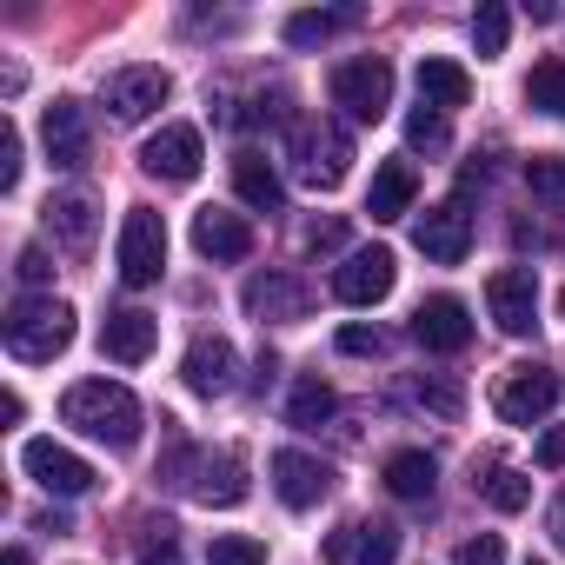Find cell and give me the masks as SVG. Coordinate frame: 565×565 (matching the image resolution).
<instances>
[{
  "instance_id": "6da1fadb",
  "label": "cell",
  "mask_w": 565,
  "mask_h": 565,
  "mask_svg": "<svg viewBox=\"0 0 565 565\" xmlns=\"http://www.w3.org/2000/svg\"><path fill=\"white\" fill-rule=\"evenodd\" d=\"M61 419H67L74 433H87V439L114 446V452L140 446V399H134L120 380H81V386H67Z\"/></svg>"
},
{
  "instance_id": "7a4b0ae2",
  "label": "cell",
  "mask_w": 565,
  "mask_h": 565,
  "mask_svg": "<svg viewBox=\"0 0 565 565\" xmlns=\"http://www.w3.org/2000/svg\"><path fill=\"white\" fill-rule=\"evenodd\" d=\"M67 347H74V307H67V300L34 294V300H14V307H8V353H14V360L54 366Z\"/></svg>"
},
{
  "instance_id": "3957f363",
  "label": "cell",
  "mask_w": 565,
  "mask_h": 565,
  "mask_svg": "<svg viewBox=\"0 0 565 565\" xmlns=\"http://www.w3.org/2000/svg\"><path fill=\"white\" fill-rule=\"evenodd\" d=\"M294 167H300L307 186L333 193V186L353 173V134L333 127V120H300V127H294Z\"/></svg>"
},
{
  "instance_id": "277c9868",
  "label": "cell",
  "mask_w": 565,
  "mask_h": 565,
  "mask_svg": "<svg viewBox=\"0 0 565 565\" xmlns=\"http://www.w3.org/2000/svg\"><path fill=\"white\" fill-rule=\"evenodd\" d=\"M333 107L347 114V120H360V127H373V120H386V107H393V67L386 61H340L333 67Z\"/></svg>"
},
{
  "instance_id": "5b68a950",
  "label": "cell",
  "mask_w": 565,
  "mask_h": 565,
  "mask_svg": "<svg viewBox=\"0 0 565 565\" xmlns=\"http://www.w3.org/2000/svg\"><path fill=\"white\" fill-rule=\"evenodd\" d=\"M558 393H565V380H558L552 366L525 360V366H512V373L499 380L492 406H499V419H505V426H539V419L558 406Z\"/></svg>"
},
{
  "instance_id": "8992f818",
  "label": "cell",
  "mask_w": 565,
  "mask_h": 565,
  "mask_svg": "<svg viewBox=\"0 0 565 565\" xmlns=\"http://www.w3.org/2000/svg\"><path fill=\"white\" fill-rule=\"evenodd\" d=\"M120 279L127 287H153L160 279V266H167V220L153 213V206H127V220H120Z\"/></svg>"
},
{
  "instance_id": "52a82bcc",
  "label": "cell",
  "mask_w": 565,
  "mask_h": 565,
  "mask_svg": "<svg viewBox=\"0 0 565 565\" xmlns=\"http://www.w3.org/2000/svg\"><path fill=\"white\" fill-rule=\"evenodd\" d=\"M393 279H399V266H393L386 246H353V253L333 266V300H340V307H380V300L393 294Z\"/></svg>"
},
{
  "instance_id": "ba28073f",
  "label": "cell",
  "mask_w": 565,
  "mask_h": 565,
  "mask_svg": "<svg viewBox=\"0 0 565 565\" xmlns=\"http://www.w3.org/2000/svg\"><path fill=\"white\" fill-rule=\"evenodd\" d=\"M200 160H206V147H200V134L193 127H160L147 147H140V173L147 180H160V186H186V180H200Z\"/></svg>"
},
{
  "instance_id": "9c48e42d",
  "label": "cell",
  "mask_w": 565,
  "mask_h": 565,
  "mask_svg": "<svg viewBox=\"0 0 565 565\" xmlns=\"http://www.w3.org/2000/svg\"><path fill=\"white\" fill-rule=\"evenodd\" d=\"M413 246H419L433 266H459L466 246H472V213H466V200H439V206H426V213L413 220Z\"/></svg>"
},
{
  "instance_id": "30bf717a",
  "label": "cell",
  "mask_w": 565,
  "mask_h": 565,
  "mask_svg": "<svg viewBox=\"0 0 565 565\" xmlns=\"http://www.w3.org/2000/svg\"><path fill=\"white\" fill-rule=\"evenodd\" d=\"M486 307H492V327H499V333L525 340V333L539 327V279H532L525 266L492 273V279H486Z\"/></svg>"
},
{
  "instance_id": "8fae6325",
  "label": "cell",
  "mask_w": 565,
  "mask_h": 565,
  "mask_svg": "<svg viewBox=\"0 0 565 565\" xmlns=\"http://www.w3.org/2000/svg\"><path fill=\"white\" fill-rule=\"evenodd\" d=\"M21 466H28L54 499H81V492H94V466H87L81 452H67L61 439H28V446H21Z\"/></svg>"
},
{
  "instance_id": "7c38bea8",
  "label": "cell",
  "mask_w": 565,
  "mask_h": 565,
  "mask_svg": "<svg viewBox=\"0 0 565 565\" xmlns=\"http://www.w3.org/2000/svg\"><path fill=\"white\" fill-rule=\"evenodd\" d=\"M273 492H279V505H294V512H313L327 492H333V466L327 459H313V452H273Z\"/></svg>"
},
{
  "instance_id": "4fadbf2b",
  "label": "cell",
  "mask_w": 565,
  "mask_h": 565,
  "mask_svg": "<svg viewBox=\"0 0 565 565\" xmlns=\"http://www.w3.org/2000/svg\"><path fill=\"white\" fill-rule=\"evenodd\" d=\"M41 140H47V160L61 173H81L94 160V127H87V107L81 100H54L47 120H41Z\"/></svg>"
},
{
  "instance_id": "5bb4252c",
  "label": "cell",
  "mask_w": 565,
  "mask_h": 565,
  "mask_svg": "<svg viewBox=\"0 0 565 565\" xmlns=\"http://www.w3.org/2000/svg\"><path fill=\"white\" fill-rule=\"evenodd\" d=\"M399 558V525L386 519H353L327 532V565H393Z\"/></svg>"
},
{
  "instance_id": "9a60e30c",
  "label": "cell",
  "mask_w": 565,
  "mask_h": 565,
  "mask_svg": "<svg viewBox=\"0 0 565 565\" xmlns=\"http://www.w3.org/2000/svg\"><path fill=\"white\" fill-rule=\"evenodd\" d=\"M173 100V74L167 67H120L114 81H107V107H114V120H147L153 107H167Z\"/></svg>"
},
{
  "instance_id": "2e32d148",
  "label": "cell",
  "mask_w": 565,
  "mask_h": 565,
  "mask_svg": "<svg viewBox=\"0 0 565 565\" xmlns=\"http://www.w3.org/2000/svg\"><path fill=\"white\" fill-rule=\"evenodd\" d=\"M413 340H419L426 353H466V347H472V313H466V300H452V294L419 300V313H413Z\"/></svg>"
},
{
  "instance_id": "e0dca14e",
  "label": "cell",
  "mask_w": 565,
  "mask_h": 565,
  "mask_svg": "<svg viewBox=\"0 0 565 565\" xmlns=\"http://www.w3.org/2000/svg\"><path fill=\"white\" fill-rule=\"evenodd\" d=\"M233 340H220V333H200L193 347H186V360H180V380H186V393H200V399H226L233 393Z\"/></svg>"
},
{
  "instance_id": "ac0fdd59",
  "label": "cell",
  "mask_w": 565,
  "mask_h": 565,
  "mask_svg": "<svg viewBox=\"0 0 565 565\" xmlns=\"http://www.w3.org/2000/svg\"><path fill=\"white\" fill-rule=\"evenodd\" d=\"M239 300H246V313H253L259 327H266V320H273V327H287V320H307V287H300L294 273H253Z\"/></svg>"
},
{
  "instance_id": "d6986e66",
  "label": "cell",
  "mask_w": 565,
  "mask_h": 565,
  "mask_svg": "<svg viewBox=\"0 0 565 565\" xmlns=\"http://www.w3.org/2000/svg\"><path fill=\"white\" fill-rule=\"evenodd\" d=\"M153 340H160V320L140 313V307H114V313L100 320V353L120 360V366H140V360L153 353Z\"/></svg>"
},
{
  "instance_id": "ffe728a7",
  "label": "cell",
  "mask_w": 565,
  "mask_h": 565,
  "mask_svg": "<svg viewBox=\"0 0 565 565\" xmlns=\"http://www.w3.org/2000/svg\"><path fill=\"white\" fill-rule=\"evenodd\" d=\"M193 246H200V259H246L253 253V226L239 220V213H226V206H200L193 213Z\"/></svg>"
},
{
  "instance_id": "44dd1931",
  "label": "cell",
  "mask_w": 565,
  "mask_h": 565,
  "mask_svg": "<svg viewBox=\"0 0 565 565\" xmlns=\"http://www.w3.org/2000/svg\"><path fill=\"white\" fill-rule=\"evenodd\" d=\"M413 193H419V173H413L406 160H386V167L373 173V193H366V213H373L380 226H393V220H406V213H413Z\"/></svg>"
},
{
  "instance_id": "7402d4cb",
  "label": "cell",
  "mask_w": 565,
  "mask_h": 565,
  "mask_svg": "<svg viewBox=\"0 0 565 565\" xmlns=\"http://www.w3.org/2000/svg\"><path fill=\"white\" fill-rule=\"evenodd\" d=\"M193 466H200V479H193V499L200 505H239L246 499V459L239 452H206Z\"/></svg>"
},
{
  "instance_id": "603a6c76",
  "label": "cell",
  "mask_w": 565,
  "mask_h": 565,
  "mask_svg": "<svg viewBox=\"0 0 565 565\" xmlns=\"http://www.w3.org/2000/svg\"><path fill=\"white\" fill-rule=\"evenodd\" d=\"M233 193H239L253 213H279V206H287V186H279V173H273L266 153H239V160H233Z\"/></svg>"
},
{
  "instance_id": "cb8c5ba5",
  "label": "cell",
  "mask_w": 565,
  "mask_h": 565,
  "mask_svg": "<svg viewBox=\"0 0 565 565\" xmlns=\"http://www.w3.org/2000/svg\"><path fill=\"white\" fill-rule=\"evenodd\" d=\"M419 100L426 107H439V114H459L466 100H472V74L459 67V61H419Z\"/></svg>"
},
{
  "instance_id": "d4e9b609",
  "label": "cell",
  "mask_w": 565,
  "mask_h": 565,
  "mask_svg": "<svg viewBox=\"0 0 565 565\" xmlns=\"http://www.w3.org/2000/svg\"><path fill=\"white\" fill-rule=\"evenodd\" d=\"M433 486H439V459H433V452L406 446V452L386 459V492H393V499H433Z\"/></svg>"
},
{
  "instance_id": "484cf974",
  "label": "cell",
  "mask_w": 565,
  "mask_h": 565,
  "mask_svg": "<svg viewBox=\"0 0 565 565\" xmlns=\"http://www.w3.org/2000/svg\"><path fill=\"white\" fill-rule=\"evenodd\" d=\"M47 233H54L67 253H87V246H94V206H87L81 193L47 200Z\"/></svg>"
},
{
  "instance_id": "4316f807",
  "label": "cell",
  "mask_w": 565,
  "mask_h": 565,
  "mask_svg": "<svg viewBox=\"0 0 565 565\" xmlns=\"http://www.w3.org/2000/svg\"><path fill=\"white\" fill-rule=\"evenodd\" d=\"M360 14L353 8H313V14H294L287 21V47H320V41H333L340 28H353Z\"/></svg>"
},
{
  "instance_id": "83f0119b",
  "label": "cell",
  "mask_w": 565,
  "mask_h": 565,
  "mask_svg": "<svg viewBox=\"0 0 565 565\" xmlns=\"http://www.w3.org/2000/svg\"><path fill=\"white\" fill-rule=\"evenodd\" d=\"M406 399L426 406L433 419H459V406H466L459 380H446V373H419V380H406Z\"/></svg>"
},
{
  "instance_id": "f1b7e54d",
  "label": "cell",
  "mask_w": 565,
  "mask_h": 565,
  "mask_svg": "<svg viewBox=\"0 0 565 565\" xmlns=\"http://www.w3.org/2000/svg\"><path fill=\"white\" fill-rule=\"evenodd\" d=\"M333 413H340V399H333L327 380H300L294 399H287V419H294V426H327Z\"/></svg>"
},
{
  "instance_id": "f546056e",
  "label": "cell",
  "mask_w": 565,
  "mask_h": 565,
  "mask_svg": "<svg viewBox=\"0 0 565 565\" xmlns=\"http://www.w3.org/2000/svg\"><path fill=\"white\" fill-rule=\"evenodd\" d=\"M525 186H532V200H545L552 213H565V153H532L525 160Z\"/></svg>"
},
{
  "instance_id": "4dcf8cb0",
  "label": "cell",
  "mask_w": 565,
  "mask_h": 565,
  "mask_svg": "<svg viewBox=\"0 0 565 565\" xmlns=\"http://www.w3.org/2000/svg\"><path fill=\"white\" fill-rule=\"evenodd\" d=\"M525 100L552 120H565V61H539L532 81H525Z\"/></svg>"
},
{
  "instance_id": "1f68e13d",
  "label": "cell",
  "mask_w": 565,
  "mask_h": 565,
  "mask_svg": "<svg viewBox=\"0 0 565 565\" xmlns=\"http://www.w3.org/2000/svg\"><path fill=\"white\" fill-rule=\"evenodd\" d=\"M505 34H512V14L499 8V0H486V8L472 14V47H479V61H499V54H505Z\"/></svg>"
},
{
  "instance_id": "d6a6232c",
  "label": "cell",
  "mask_w": 565,
  "mask_h": 565,
  "mask_svg": "<svg viewBox=\"0 0 565 565\" xmlns=\"http://www.w3.org/2000/svg\"><path fill=\"white\" fill-rule=\"evenodd\" d=\"M446 140H452V127H446V114L419 100V107L406 114V147H419V153H446Z\"/></svg>"
},
{
  "instance_id": "836d02e7",
  "label": "cell",
  "mask_w": 565,
  "mask_h": 565,
  "mask_svg": "<svg viewBox=\"0 0 565 565\" xmlns=\"http://www.w3.org/2000/svg\"><path fill=\"white\" fill-rule=\"evenodd\" d=\"M479 492H486L499 512H525V505H532V479H525V472H512V466H499Z\"/></svg>"
},
{
  "instance_id": "e575fe53",
  "label": "cell",
  "mask_w": 565,
  "mask_h": 565,
  "mask_svg": "<svg viewBox=\"0 0 565 565\" xmlns=\"http://www.w3.org/2000/svg\"><path fill=\"white\" fill-rule=\"evenodd\" d=\"M206 565H266V545L246 539V532H220V539L206 545Z\"/></svg>"
},
{
  "instance_id": "d590c367",
  "label": "cell",
  "mask_w": 565,
  "mask_h": 565,
  "mask_svg": "<svg viewBox=\"0 0 565 565\" xmlns=\"http://www.w3.org/2000/svg\"><path fill=\"white\" fill-rule=\"evenodd\" d=\"M21 186V127L8 120L0 127V193H14Z\"/></svg>"
},
{
  "instance_id": "8d00e7d4",
  "label": "cell",
  "mask_w": 565,
  "mask_h": 565,
  "mask_svg": "<svg viewBox=\"0 0 565 565\" xmlns=\"http://www.w3.org/2000/svg\"><path fill=\"white\" fill-rule=\"evenodd\" d=\"M452 565H505V539L499 532H479V539H466L459 545V558Z\"/></svg>"
},
{
  "instance_id": "74e56055",
  "label": "cell",
  "mask_w": 565,
  "mask_h": 565,
  "mask_svg": "<svg viewBox=\"0 0 565 565\" xmlns=\"http://www.w3.org/2000/svg\"><path fill=\"white\" fill-rule=\"evenodd\" d=\"M386 340H380V327H340V353H353V360H366V353H380Z\"/></svg>"
},
{
  "instance_id": "f35d334b",
  "label": "cell",
  "mask_w": 565,
  "mask_h": 565,
  "mask_svg": "<svg viewBox=\"0 0 565 565\" xmlns=\"http://www.w3.org/2000/svg\"><path fill=\"white\" fill-rule=\"evenodd\" d=\"M28 287H41V279H54V259H47V246H21V266H14Z\"/></svg>"
},
{
  "instance_id": "ab89813d",
  "label": "cell",
  "mask_w": 565,
  "mask_h": 565,
  "mask_svg": "<svg viewBox=\"0 0 565 565\" xmlns=\"http://www.w3.org/2000/svg\"><path fill=\"white\" fill-rule=\"evenodd\" d=\"M340 239H347V226H340V220H313V226H307V246H313V253H333Z\"/></svg>"
},
{
  "instance_id": "60d3db41",
  "label": "cell",
  "mask_w": 565,
  "mask_h": 565,
  "mask_svg": "<svg viewBox=\"0 0 565 565\" xmlns=\"http://www.w3.org/2000/svg\"><path fill=\"white\" fill-rule=\"evenodd\" d=\"M539 466H545V472H558V466H565V426L539 433Z\"/></svg>"
},
{
  "instance_id": "b9f144b4",
  "label": "cell",
  "mask_w": 565,
  "mask_h": 565,
  "mask_svg": "<svg viewBox=\"0 0 565 565\" xmlns=\"http://www.w3.org/2000/svg\"><path fill=\"white\" fill-rule=\"evenodd\" d=\"M552 539H558V545H565V505H558V512H552Z\"/></svg>"
},
{
  "instance_id": "7bdbcfd3",
  "label": "cell",
  "mask_w": 565,
  "mask_h": 565,
  "mask_svg": "<svg viewBox=\"0 0 565 565\" xmlns=\"http://www.w3.org/2000/svg\"><path fill=\"white\" fill-rule=\"evenodd\" d=\"M8 565H34V558H28V545H14V552H8Z\"/></svg>"
},
{
  "instance_id": "ee69618b",
  "label": "cell",
  "mask_w": 565,
  "mask_h": 565,
  "mask_svg": "<svg viewBox=\"0 0 565 565\" xmlns=\"http://www.w3.org/2000/svg\"><path fill=\"white\" fill-rule=\"evenodd\" d=\"M558 313H565V294H558Z\"/></svg>"
}]
</instances>
